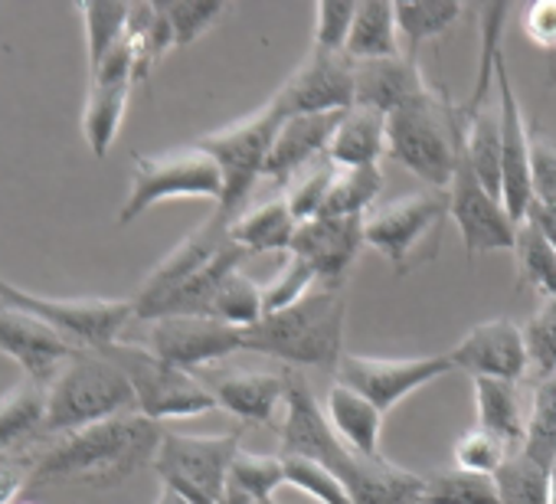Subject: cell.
<instances>
[{"instance_id": "obj_31", "label": "cell", "mask_w": 556, "mask_h": 504, "mask_svg": "<svg viewBox=\"0 0 556 504\" xmlns=\"http://www.w3.org/2000/svg\"><path fill=\"white\" fill-rule=\"evenodd\" d=\"M344 53L354 63L400 56L403 43H400V30H396V4H387V0H377V4H357V17H354Z\"/></svg>"}, {"instance_id": "obj_35", "label": "cell", "mask_w": 556, "mask_h": 504, "mask_svg": "<svg viewBox=\"0 0 556 504\" xmlns=\"http://www.w3.org/2000/svg\"><path fill=\"white\" fill-rule=\"evenodd\" d=\"M419 504H497L494 478L462 471V468H435L422 475Z\"/></svg>"}, {"instance_id": "obj_38", "label": "cell", "mask_w": 556, "mask_h": 504, "mask_svg": "<svg viewBox=\"0 0 556 504\" xmlns=\"http://www.w3.org/2000/svg\"><path fill=\"white\" fill-rule=\"evenodd\" d=\"M79 17L86 27V53H89V73H92L125 40L131 4H79Z\"/></svg>"}, {"instance_id": "obj_42", "label": "cell", "mask_w": 556, "mask_h": 504, "mask_svg": "<svg viewBox=\"0 0 556 504\" xmlns=\"http://www.w3.org/2000/svg\"><path fill=\"white\" fill-rule=\"evenodd\" d=\"M510 455H514V452H510L497 436L484 432L481 426L465 429V432L455 439V445H452L455 468L475 471V475H488V478H494V475L504 468V462H507Z\"/></svg>"}, {"instance_id": "obj_17", "label": "cell", "mask_w": 556, "mask_h": 504, "mask_svg": "<svg viewBox=\"0 0 556 504\" xmlns=\"http://www.w3.org/2000/svg\"><path fill=\"white\" fill-rule=\"evenodd\" d=\"M131 89H135V50H131L128 30H125V40L102 60L99 70L89 73L83 135L96 158H105L112 151L118 131H122V122H125Z\"/></svg>"}, {"instance_id": "obj_2", "label": "cell", "mask_w": 556, "mask_h": 504, "mask_svg": "<svg viewBox=\"0 0 556 504\" xmlns=\"http://www.w3.org/2000/svg\"><path fill=\"white\" fill-rule=\"evenodd\" d=\"M164 426L125 413L66 436H56L43 445L30 468V488L56 484H86V488H115L135 471L154 465Z\"/></svg>"}, {"instance_id": "obj_4", "label": "cell", "mask_w": 556, "mask_h": 504, "mask_svg": "<svg viewBox=\"0 0 556 504\" xmlns=\"http://www.w3.org/2000/svg\"><path fill=\"white\" fill-rule=\"evenodd\" d=\"M465 148L458 105L435 86L387 115V154L429 184L448 190Z\"/></svg>"}, {"instance_id": "obj_51", "label": "cell", "mask_w": 556, "mask_h": 504, "mask_svg": "<svg viewBox=\"0 0 556 504\" xmlns=\"http://www.w3.org/2000/svg\"><path fill=\"white\" fill-rule=\"evenodd\" d=\"M546 481H549V504H556V458H553V465L546 471Z\"/></svg>"}, {"instance_id": "obj_45", "label": "cell", "mask_w": 556, "mask_h": 504, "mask_svg": "<svg viewBox=\"0 0 556 504\" xmlns=\"http://www.w3.org/2000/svg\"><path fill=\"white\" fill-rule=\"evenodd\" d=\"M161 8L174 34V50L197 43L226 14V4H161Z\"/></svg>"}, {"instance_id": "obj_49", "label": "cell", "mask_w": 556, "mask_h": 504, "mask_svg": "<svg viewBox=\"0 0 556 504\" xmlns=\"http://www.w3.org/2000/svg\"><path fill=\"white\" fill-rule=\"evenodd\" d=\"M523 223H530L553 249H556V210L553 206H543V203H530Z\"/></svg>"}, {"instance_id": "obj_26", "label": "cell", "mask_w": 556, "mask_h": 504, "mask_svg": "<svg viewBox=\"0 0 556 504\" xmlns=\"http://www.w3.org/2000/svg\"><path fill=\"white\" fill-rule=\"evenodd\" d=\"M299 219L289 206V200L278 193L265 203L245 206L232 223H229V239L252 256V252H286L292 249V239L299 232Z\"/></svg>"}, {"instance_id": "obj_32", "label": "cell", "mask_w": 556, "mask_h": 504, "mask_svg": "<svg viewBox=\"0 0 556 504\" xmlns=\"http://www.w3.org/2000/svg\"><path fill=\"white\" fill-rule=\"evenodd\" d=\"M462 4L455 0H429V4H419V0H403L396 4V30H400V43L406 56H416L419 47H426L429 40L442 37L445 30L455 27V21L462 17Z\"/></svg>"}, {"instance_id": "obj_44", "label": "cell", "mask_w": 556, "mask_h": 504, "mask_svg": "<svg viewBox=\"0 0 556 504\" xmlns=\"http://www.w3.org/2000/svg\"><path fill=\"white\" fill-rule=\"evenodd\" d=\"M318 289V279H315V273L299 260V256H286V263L278 266V273H275V279L271 282H265L262 286V302H265V315H271V312H282V308H289V305H295V302H302L308 292H315Z\"/></svg>"}, {"instance_id": "obj_30", "label": "cell", "mask_w": 556, "mask_h": 504, "mask_svg": "<svg viewBox=\"0 0 556 504\" xmlns=\"http://www.w3.org/2000/svg\"><path fill=\"white\" fill-rule=\"evenodd\" d=\"M286 484V458L282 455H258L239 449L226 478L223 504H268L275 491Z\"/></svg>"}, {"instance_id": "obj_11", "label": "cell", "mask_w": 556, "mask_h": 504, "mask_svg": "<svg viewBox=\"0 0 556 504\" xmlns=\"http://www.w3.org/2000/svg\"><path fill=\"white\" fill-rule=\"evenodd\" d=\"M445 219H448V193L416 190V193L377 203L364 216V245L377 249L403 276L416 260H429L422 245L439 242Z\"/></svg>"}, {"instance_id": "obj_39", "label": "cell", "mask_w": 556, "mask_h": 504, "mask_svg": "<svg viewBox=\"0 0 556 504\" xmlns=\"http://www.w3.org/2000/svg\"><path fill=\"white\" fill-rule=\"evenodd\" d=\"M497 504H549L546 468L530 462L527 455H510L504 468L494 475Z\"/></svg>"}, {"instance_id": "obj_19", "label": "cell", "mask_w": 556, "mask_h": 504, "mask_svg": "<svg viewBox=\"0 0 556 504\" xmlns=\"http://www.w3.org/2000/svg\"><path fill=\"white\" fill-rule=\"evenodd\" d=\"M361 249H364V216H315L299 226L289 252L315 273L318 286L344 289Z\"/></svg>"}, {"instance_id": "obj_6", "label": "cell", "mask_w": 556, "mask_h": 504, "mask_svg": "<svg viewBox=\"0 0 556 504\" xmlns=\"http://www.w3.org/2000/svg\"><path fill=\"white\" fill-rule=\"evenodd\" d=\"M282 122L286 115L268 99L252 115L193 141L216 161L223 174V197L216 203V213H223L226 219H236L245 210L258 180H265V164H268V154H271V144Z\"/></svg>"}, {"instance_id": "obj_9", "label": "cell", "mask_w": 556, "mask_h": 504, "mask_svg": "<svg viewBox=\"0 0 556 504\" xmlns=\"http://www.w3.org/2000/svg\"><path fill=\"white\" fill-rule=\"evenodd\" d=\"M105 354L128 377L141 416L154 423H167V419H190V416H203L216 410V396L206 383H200L190 370H180L161 361L144 344L118 341Z\"/></svg>"}, {"instance_id": "obj_46", "label": "cell", "mask_w": 556, "mask_h": 504, "mask_svg": "<svg viewBox=\"0 0 556 504\" xmlns=\"http://www.w3.org/2000/svg\"><path fill=\"white\" fill-rule=\"evenodd\" d=\"M530 187L533 203L556 210V138L543 128H533L530 141Z\"/></svg>"}, {"instance_id": "obj_43", "label": "cell", "mask_w": 556, "mask_h": 504, "mask_svg": "<svg viewBox=\"0 0 556 504\" xmlns=\"http://www.w3.org/2000/svg\"><path fill=\"white\" fill-rule=\"evenodd\" d=\"M282 458H286V484L305 491L308 497H315L321 504H354L351 491L331 468H325L312 458H302V455H282Z\"/></svg>"}, {"instance_id": "obj_23", "label": "cell", "mask_w": 556, "mask_h": 504, "mask_svg": "<svg viewBox=\"0 0 556 504\" xmlns=\"http://www.w3.org/2000/svg\"><path fill=\"white\" fill-rule=\"evenodd\" d=\"M47 436V387L21 380L0 396V462H37Z\"/></svg>"}, {"instance_id": "obj_15", "label": "cell", "mask_w": 556, "mask_h": 504, "mask_svg": "<svg viewBox=\"0 0 556 504\" xmlns=\"http://www.w3.org/2000/svg\"><path fill=\"white\" fill-rule=\"evenodd\" d=\"M144 344L161 361L180 370H200L245 348V331L203 315H174L144 325Z\"/></svg>"}, {"instance_id": "obj_12", "label": "cell", "mask_w": 556, "mask_h": 504, "mask_svg": "<svg viewBox=\"0 0 556 504\" xmlns=\"http://www.w3.org/2000/svg\"><path fill=\"white\" fill-rule=\"evenodd\" d=\"M229 223L223 213H210L197 229H190L167 256L148 273V279L141 282V289L135 292V308H138V322H157L164 315V308L190 286L197 282L223 252L232 245L229 239Z\"/></svg>"}, {"instance_id": "obj_14", "label": "cell", "mask_w": 556, "mask_h": 504, "mask_svg": "<svg viewBox=\"0 0 556 504\" xmlns=\"http://www.w3.org/2000/svg\"><path fill=\"white\" fill-rule=\"evenodd\" d=\"M448 354L429 357H367V354H344L338 364V383L351 387L364 400H370L380 413H390L416 390L429 387L432 380L452 374Z\"/></svg>"}, {"instance_id": "obj_29", "label": "cell", "mask_w": 556, "mask_h": 504, "mask_svg": "<svg viewBox=\"0 0 556 504\" xmlns=\"http://www.w3.org/2000/svg\"><path fill=\"white\" fill-rule=\"evenodd\" d=\"M328 154L338 167H377L387 154V115L354 105L341 115Z\"/></svg>"}, {"instance_id": "obj_24", "label": "cell", "mask_w": 556, "mask_h": 504, "mask_svg": "<svg viewBox=\"0 0 556 504\" xmlns=\"http://www.w3.org/2000/svg\"><path fill=\"white\" fill-rule=\"evenodd\" d=\"M341 115L344 112H331V115H292L282 122L275 135V144H271V154H268V164H265V180L286 187L302 167L321 161V158H331V141H334V131L341 125Z\"/></svg>"}, {"instance_id": "obj_1", "label": "cell", "mask_w": 556, "mask_h": 504, "mask_svg": "<svg viewBox=\"0 0 556 504\" xmlns=\"http://www.w3.org/2000/svg\"><path fill=\"white\" fill-rule=\"evenodd\" d=\"M278 455H302L331 468L351 491L354 504H419L422 475L390 462L387 455L364 458L348 449L302 374H289L286 416L278 426Z\"/></svg>"}, {"instance_id": "obj_40", "label": "cell", "mask_w": 556, "mask_h": 504, "mask_svg": "<svg viewBox=\"0 0 556 504\" xmlns=\"http://www.w3.org/2000/svg\"><path fill=\"white\" fill-rule=\"evenodd\" d=\"M334 174H338V164L331 158H321L308 167H302L286 187H282V197L289 200L292 213L299 223H308L315 219L321 210H325V200L331 193V184H334Z\"/></svg>"}, {"instance_id": "obj_50", "label": "cell", "mask_w": 556, "mask_h": 504, "mask_svg": "<svg viewBox=\"0 0 556 504\" xmlns=\"http://www.w3.org/2000/svg\"><path fill=\"white\" fill-rule=\"evenodd\" d=\"M154 504H190V501H187L184 494H177L174 488H164V484H161V491H157Z\"/></svg>"}, {"instance_id": "obj_28", "label": "cell", "mask_w": 556, "mask_h": 504, "mask_svg": "<svg viewBox=\"0 0 556 504\" xmlns=\"http://www.w3.org/2000/svg\"><path fill=\"white\" fill-rule=\"evenodd\" d=\"M471 383H475V413H478L475 426L497 436L517 455L527 436V410H523L520 383H507V380H471Z\"/></svg>"}, {"instance_id": "obj_8", "label": "cell", "mask_w": 556, "mask_h": 504, "mask_svg": "<svg viewBox=\"0 0 556 504\" xmlns=\"http://www.w3.org/2000/svg\"><path fill=\"white\" fill-rule=\"evenodd\" d=\"M0 305L24 308L56 328L76 351L105 354L118 344L122 331L138 318L135 299H50L27 292L0 276Z\"/></svg>"}, {"instance_id": "obj_53", "label": "cell", "mask_w": 556, "mask_h": 504, "mask_svg": "<svg viewBox=\"0 0 556 504\" xmlns=\"http://www.w3.org/2000/svg\"><path fill=\"white\" fill-rule=\"evenodd\" d=\"M268 504H275V501H268Z\"/></svg>"}, {"instance_id": "obj_10", "label": "cell", "mask_w": 556, "mask_h": 504, "mask_svg": "<svg viewBox=\"0 0 556 504\" xmlns=\"http://www.w3.org/2000/svg\"><path fill=\"white\" fill-rule=\"evenodd\" d=\"M239 442V429L219 436H190L164 429L151 468L164 488H174L190 504H223L232 458L242 449Z\"/></svg>"}, {"instance_id": "obj_36", "label": "cell", "mask_w": 556, "mask_h": 504, "mask_svg": "<svg viewBox=\"0 0 556 504\" xmlns=\"http://www.w3.org/2000/svg\"><path fill=\"white\" fill-rule=\"evenodd\" d=\"M383 190V171L377 167H338L325 210L318 216H367Z\"/></svg>"}, {"instance_id": "obj_34", "label": "cell", "mask_w": 556, "mask_h": 504, "mask_svg": "<svg viewBox=\"0 0 556 504\" xmlns=\"http://www.w3.org/2000/svg\"><path fill=\"white\" fill-rule=\"evenodd\" d=\"M517 289L540 295V302L556 299V249L530 226L520 223L517 229Z\"/></svg>"}, {"instance_id": "obj_27", "label": "cell", "mask_w": 556, "mask_h": 504, "mask_svg": "<svg viewBox=\"0 0 556 504\" xmlns=\"http://www.w3.org/2000/svg\"><path fill=\"white\" fill-rule=\"evenodd\" d=\"M325 416L348 449H354L364 458H383L380 436L387 413H380L370 400H364L344 383H334L325 396Z\"/></svg>"}, {"instance_id": "obj_37", "label": "cell", "mask_w": 556, "mask_h": 504, "mask_svg": "<svg viewBox=\"0 0 556 504\" xmlns=\"http://www.w3.org/2000/svg\"><path fill=\"white\" fill-rule=\"evenodd\" d=\"M206 318L226 322L232 328H252L265 318V302H262V286H255L242 269L229 273L219 289L210 299Z\"/></svg>"}, {"instance_id": "obj_20", "label": "cell", "mask_w": 556, "mask_h": 504, "mask_svg": "<svg viewBox=\"0 0 556 504\" xmlns=\"http://www.w3.org/2000/svg\"><path fill=\"white\" fill-rule=\"evenodd\" d=\"M497 99H501V200L507 213L523 223L530 203H533V187H530V141H533V125L523 118L520 99L514 92L507 60H497Z\"/></svg>"}, {"instance_id": "obj_33", "label": "cell", "mask_w": 556, "mask_h": 504, "mask_svg": "<svg viewBox=\"0 0 556 504\" xmlns=\"http://www.w3.org/2000/svg\"><path fill=\"white\" fill-rule=\"evenodd\" d=\"M520 455H527L546 471L556 458V374L530 383L527 436H523Z\"/></svg>"}, {"instance_id": "obj_7", "label": "cell", "mask_w": 556, "mask_h": 504, "mask_svg": "<svg viewBox=\"0 0 556 504\" xmlns=\"http://www.w3.org/2000/svg\"><path fill=\"white\" fill-rule=\"evenodd\" d=\"M223 197V174L216 161L197 148H174L164 154H135L131 187L118 210V223L128 226L141 213L167 200H213Z\"/></svg>"}, {"instance_id": "obj_5", "label": "cell", "mask_w": 556, "mask_h": 504, "mask_svg": "<svg viewBox=\"0 0 556 504\" xmlns=\"http://www.w3.org/2000/svg\"><path fill=\"white\" fill-rule=\"evenodd\" d=\"M125 413H138L135 390L109 354L79 351L47 383V436H66Z\"/></svg>"}, {"instance_id": "obj_47", "label": "cell", "mask_w": 556, "mask_h": 504, "mask_svg": "<svg viewBox=\"0 0 556 504\" xmlns=\"http://www.w3.org/2000/svg\"><path fill=\"white\" fill-rule=\"evenodd\" d=\"M354 17H357V4H318V11H315V43L312 47L344 53Z\"/></svg>"}, {"instance_id": "obj_16", "label": "cell", "mask_w": 556, "mask_h": 504, "mask_svg": "<svg viewBox=\"0 0 556 504\" xmlns=\"http://www.w3.org/2000/svg\"><path fill=\"white\" fill-rule=\"evenodd\" d=\"M275 109L292 115H331L354 109V60L312 47L302 66L271 96Z\"/></svg>"}, {"instance_id": "obj_22", "label": "cell", "mask_w": 556, "mask_h": 504, "mask_svg": "<svg viewBox=\"0 0 556 504\" xmlns=\"http://www.w3.org/2000/svg\"><path fill=\"white\" fill-rule=\"evenodd\" d=\"M216 406L242 423L258 426H282L286 396H289V374L271 370H232L219 374L210 383Z\"/></svg>"}, {"instance_id": "obj_18", "label": "cell", "mask_w": 556, "mask_h": 504, "mask_svg": "<svg viewBox=\"0 0 556 504\" xmlns=\"http://www.w3.org/2000/svg\"><path fill=\"white\" fill-rule=\"evenodd\" d=\"M452 367L471 380H507L523 383L530 377L523 325L510 318H491L475 325L452 351Z\"/></svg>"}, {"instance_id": "obj_25", "label": "cell", "mask_w": 556, "mask_h": 504, "mask_svg": "<svg viewBox=\"0 0 556 504\" xmlns=\"http://www.w3.org/2000/svg\"><path fill=\"white\" fill-rule=\"evenodd\" d=\"M429 89L419 60L416 56H387V60H367L354 63V105L374 109L380 115H393L416 96Z\"/></svg>"}, {"instance_id": "obj_48", "label": "cell", "mask_w": 556, "mask_h": 504, "mask_svg": "<svg viewBox=\"0 0 556 504\" xmlns=\"http://www.w3.org/2000/svg\"><path fill=\"white\" fill-rule=\"evenodd\" d=\"M523 37L543 53H556V0H536L520 14Z\"/></svg>"}, {"instance_id": "obj_41", "label": "cell", "mask_w": 556, "mask_h": 504, "mask_svg": "<svg viewBox=\"0 0 556 504\" xmlns=\"http://www.w3.org/2000/svg\"><path fill=\"white\" fill-rule=\"evenodd\" d=\"M523 344L530 361V383L556 374V299L536 305V312L523 322Z\"/></svg>"}, {"instance_id": "obj_3", "label": "cell", "mask_w": 556, "mask_h": 504, "mask_svg": "<svg viewBox=\"0 0 556 504\" xmlns=\"http://www.w3.org/2000/svg\"><path fill=\"white\" fill-rule=\"evenodd\" d=\"M348 328V292L318 286L302 302L265 315L245 328V348L252 354L275 357L289 367H318L334 374L344 351Z\"/></svg>"}, {"instance_id": "obj_21", "label": "cell", "mask_w": 556, "mask_h": 504, "mask_svg": "<svg viewBox=\"0 0 556 504\" xmlns=\"http://www.w3.org/2000/svg\"><path fill=\"white\" fill-rule=\"evenodd\" d=\"M0 354L24 370V380L47 387L79 351L56 328L34 318L30 312L0 305Z\"/></svg>"}, {"instance_id": "obj_13", "label": "cell", "mask_w": 556, "mask_h": 504, "mask_svg": "<svg viewBox=\"0 0 556 504\" xmlns=\"http://www.w3.org/2000/svg\"><path fill=\"white\" fill-rule=\"evenodd\" d=\"M448 216L458 226L465 256H488V252H514L520 223L507 213L504 200L488 190V184L471 167L465 148L448 184Z\"/></svg>"}, {"instance_id": "obj_52", "label": "cell", "mask_w": 556, "mask_h": 504, "mask_svg": "<svg viewBox=\"0 0 556 504\" xmlns=\"http://www.w3.org/2000/svg\"><path fill=\"white\" fill-rule=\"evenodd\" d=\"M14 504H37V501H30V497H21V501H14Z\"/></svg>"}]
</instances>
